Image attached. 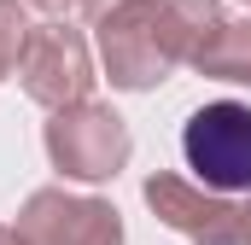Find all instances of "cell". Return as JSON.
I'll return each instance as SVG.
<instances>
[{
	"label": "cell",
	"instance_id": "12",
	"mask_svg": "<svg viewBox=\"0 0 251 245\" xmlns=\"http://www.w3.org/2000/svg\"><path fill=\"white\" fill-rule=\"evenodd\" d=\"M29 6H47V12H53V6H64V0H29Z\"/></svg>",
	"mask_w": 251,
	"mask_h": 245
},
{
	"label": "cell",
	"instance_id": "9",
	"mask_svg": "<svg viewBox=\"0 0 251 245\" xmlns=\"http://www.w3.org/2000/svg\"><path fill=\"white\" fill-rule=\"evenodd\" d=\"M24 41H29V18H24V6H18V0H0V82L18 70Z\"/></svg>",
	"mask_w": 251,
	"mask_h": 245
},
{
	"label": "cell",
	"instance_id": "4",
	"mask_svg": "<svg viewBox=\"0 0 251 245\" xmlns=\"http://www.w3.org/2000/svg\"><path fill=\"white\" fill-rule=\"evenodd\" d=\"M158 6H164V0H123V6H111V12L94 18L105 76H111L117 88H128V94L158 88V82L176 70L170 47H164V29H158Z\"/></svg>",
	"mask_w": 251,
	"mask_h": 245
},
{
	"label": "cell",
	"instance_id": "6",
	"mask_svg": "<svg viewBox=\"0 0 251 245\" xmlns=\"http://www.w3.org/2000/svg\"><path fill=\"white\" fill-rule=\"evenodd\" d=\"M24 245H123V222L105 198H70L59 187L29 193L18 216Z\"/></svg>",
	"mask_w": 251,
	"mask_h": 245
},
{
	"label": "cell",
	"instance_id": "10",
	"mask_svg": "<svg viewBox=\"0 0 251 245\" xmlns=\"http://www.w3.org/2000/svg\"><path fill=\"white\" fill-rule=\"evenodd\" d=\"M111 6H123V0H82V18L94 24V18H100V12H111Z\"/></svg>",
	"mask_w": 251,
	"mask_h": 245
},
{
	"label": "cell",
	"instance_id": "11",
	"mask_svg": "<svg viewBox=\"0 0 251 245\" xmlns=\"http://www.w3.org/2000/svg\"><path fill=\"white\" fill-rule=\"evenodd\" d=\"M0 245H24V234L18 228H0Z\"/></svg>",
	"mask_w": 251,
	"mask_h": 245
},
{
	"label": "cell",
	"instance_id": "3",
	"mask_svg": "<svg viewBox=\"0 0 251 245\" xmlns=\"http://www.w3.org/2000/svg\"><path fill=\"white\" fill-rule=\"evenodd\" d=\"M146 204L158 210L164 228H176L193 245H251V193H210L181 175H152Z\"/></svg>",
	"mask_w": 251,
	"mask_h": 245
},
{
	"label": "cell",
	"instance_id": "1",
	"mask_svg": "<svg viewBox=\"0 0 251 245\" xmlns=\"http://www.w3.org/2000/svg\"><path fill=\"white\" fill-rule=\"evenodd\" d=\"M181 152L199 187L210 193H251V105L216 99L199 105L181 128Z\"/></svg>",
	"mask_w": 251,
	"mask_h": 245
},
{
	"label": "cell",
	"instance_id": "2",
	"mask_svg": "<svg viewBox=\"0 0 251 245\" xmlns=\"http://www.w3.org/2000/svg\"><path fill=\"white\" fill-rule=\"evenodd\" d=\"M128 152H134V140L111 105L76 99V105H59L47 122V158L76 181H111L128 164Z\"/></svg>",
	"mask_w": 251,
	"mask_h": 245
},
{
	"label": "cell",
	"instance_id": "7",
	"mask_svg": "<svg viewBox=\"0 0 251 245\" xmlns=\"http://www.w3.org/2000/svg\"><path fill=\"white\" fill-rule=\"evenodd\" d=\"M158 29H164V47L176 64H199L210 53V41L228 29L222 6L216 0H164L158 6Z\"/></svg>",
	"mask_w": 251,
	"mask_h": 245
},
{
	"label": "cell",
	"instance_id": "8",
	"mask_svg": "<svg viewBox=\"0 0 251 245\" xmlns=\"http://www.w3.org/2000/svg\"><path fill=\"white\" fill-rule=\"evenodd\" d=\"M193 70H204L216 82H251V24H228Z\"/></svg>",
	"mask_w": 251,
	"mask_h": 245
},
{
	"label": "cell",
	"instance_id": "5",
	"mask_svg": "<svg viewBox=\"0 0 251 245\" xmlns=\"http://www.w3.org/2000/svg\"><path fill=\"white\" fill-rule=\"evenodd\" d=\"M18 82L35 105L59 111L88 99L94 88V59H88V41L70 29V24H29V41L18 53Z\"/></svg>",
	"mask_w": 251,
	"mask_h": 245
}]
</instances>
